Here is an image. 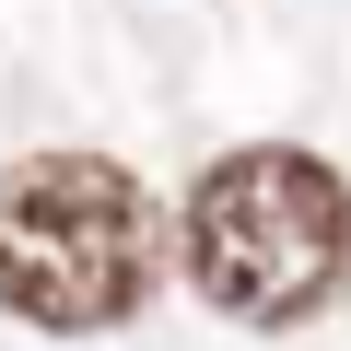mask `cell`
<instances>
[{
	"mask_svg": "<svg viewBox=\"0 0 351 351\" xmlns=\"http://www.w3.org/2000/svg\"><path fill=\"white\" fill-rule=\"evenodd\" d=\"M152 281H164V223L117 152L0 164V304L24 328H59V339L129 328L152 304Z\"/></svg>",
	"mask_w": 351,
	"mask_h": 351,
	"instance_id": "obj_2",
	"label": "cell"
},
{
	"mask_svg": "<svg viewBox=\"0 0 351 351\" xmlns=\"http://www.w3.org/2000/svg\"><path fill=\"white\" fill-rule=\"evenodd\" d=\"M188 281L234 328H304L351 293V176L304 141H246L199 164L188 211Z\"/></svg>",
	"mask_w": 351,
	"mask_h": 351,
	"instance_id": "obj_1",
	"label": "cell"
}]
</instances>
